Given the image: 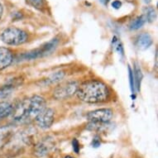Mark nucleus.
<instances>
[{
	"mask_svg": "<svg viewBox=\"0 0 158 158\" xmlns=\"http://www.w3.org/2000/svg\"><path fill=\"white\" fill-rule=\"evenodd\" d=\"M64 158H74L73 156H65Z\"/></svg>",
	"mask_w": 158,
	"mask_h": 158,
	"instance_id": "nucleus-25",
	"label": "nucleus"
},
{
	"mask_svg": "<svg viewBox=\"0 0 158 158\" xmlns=\"http://www.w3.org/2000/svg\"><path fill=\"white\" fill-rule=\"evenodd\" d=\"M54 111L50 108H45L40 114L36 117V123L39 127L47 129L49 128L54 123Z\"/></svg>",
	"mask_w": 158,
	"mask_h": 158,
	"instance_id": "nucleus-7",
	"label": "nucleus"
},
{
	"mask_svg": "<svg viewBox=\"0 0 158 158\" xmlns=\"http://www.w3.org/2000/svg\"><path fill=\"white\" fill-rule=\"evenodd\" d=\"M78 88V84L75 81H68L60 84L54 89L53 96L56 99H65L75 94Z\"/></svg>",
	"mask_w": 158,
	"mask_h": 158,
	"instance_id": "nucleus-5",
	"label": "nucleus"
},
{
	"mask_svg": "<svg viewBox=\"0 0 158 158\" xmlns=\"http://www.w3.org/2000/svg\"><path fill=\"white\" fill-rule=\"evenodd\" d=\"M146 18L145 16H140V17H137V18H135L134 20L130 23L129 28L131 30H137V29H140L146 23Z\"/></svg>",
	"mask_w": 158,
	"mask_h": 158,
	"instance_id": "nucleus-12",
	"label": "nucleus"
},
{
	"mask_svg": "<svg viewBox=\"0 0 158 158\" xmlns=\"http://www.w3.org/2000/svg\"><path fill=\"white\" fill-rule=\"evenodd\" d=\"M13 91V85H3L2 88H0V100H3L8 98L12 94Z\"/></svg>",
	"mask_w": 158,
	"mask_h": 158,
	"instance_id": "nucleus-14",
	"label": "nucleus"
},
{
	"mask_svg": "<svg viewBox=\"0 0 158 158\" xmlns=\"http://www.w3.org/2000/svg\"><path fill=\"white\" fill-rule=\"evenodd\" d=\"M64 77V73L63 72H56L53 74V75H50L49 77L47 78V80L45 81L46 84H53L58 81H61Z\"/></svg>",
	"mask_w": 158,
	"mask_h": 158,
	"instance_id": "nucleus-15",
	"label": "nucleus"
},
{
	"mask_svg": "<svg viewBox=\"0 0 158 158\" xmlns=\"http://www.w3.org/2000/svg\"><path fill=\"white\" fill-rule=\"evenodd\" d=\"M121 6H122V3L118 0H115L112 3V7L115 8V9H118Z\"/></svg>",
	"mask_w": 158,
	"mask_h": 158,
	"instance_id": "nucleus-21",
	"label": "nucleus"
},
{
	"mask_svg": "<svg viewBox=\"0 0 158 158\" xmlns=\"http://www.w3.org/2000/svg\"><path fill=\"white\" fill-rule=\"evenodd\" d=\"M153 40L148 33H142L137 36L136 46L140 50H147L152 45Z\"/></svg>",
	"mask_w": 158,
	"mask_h": 158,
	"instance_id": "nucleus-9",
	"label": "nucleus"
},
{
	"mask_svg": "<svg viewBox=\"0 0 158 158\" xmlns=\"http://www.w3.org/2000/svg\"><path fill=\"white\" fill-rule=\"evenodd\" d=\"M146 20L148 22H153L156 18V12L155 9L152 7H148L146 8V15H145Z\"/></svg>",
	"mask_w": 158,
	"mask_h": 158,
	"instance_id": "nucleus-17",
	"label": "nucleus"
},
{
	"mask_svg": "<svg viewBox=\"0 0 158 158\" xmlns=\"http://www.w3.org/2000/svg\"><path fill=\"white\" fill-rule=\"evenodd\" d=\"M3 4L0 3V19H1V18H2V16H3Z\"/></svg>",
	"mask_w": 158,
	"mask_h": 158,
	"instance_id": "nucleus-23",
	"label": "nucleus"
},
{
	"mask_svg": "<svg viewBox=\"0 0 158 158\" xmlns=\"http://www.w3.org/2000/svg\"><path fill=\"white\" fill-rule=\"evenodd\" d=\"M87 119L91 124L99 125L109 123L113 118V111L110 109H99L89 112L87 114Z\"/></svg>",
	"mask_w": 158,
	"mask_h": 158,
	"instance_id": "nucleus-4",
	"label": "nucleus"
},
{
	"mask_svg": "<svg viewBox=\"0 0 158 158\" xmlns=\"http://www.w3.org/2000/svg\"><path fill=\"white\" fill-rule=\"evenodd\" d=\"M92 145H93L94 148H98V147H99V146H100V142H99L98 139H94Z\"/></svg>",
	"mask_w": 158,
	"mask_h": 158,
	"instance_id": "nucleus-22",
	"label": "nucleus"
},
{
	"mask_svg": "<svg viewBox=\"0 0 158 158\" xmlns=\"http://www.w3.org/2000/svg\"><path fill=\"white\" fill-rule=\"evenodd\" d=\"M75 94L81 101L89 104H98L105 102L109 98V89L104 82L90 80L78 85Z\"/></svg>",
	"mask_w": 158,
	"mask_h": 158,
	"instance_id": "nucleus-1",
	"label": "nucleus"
},
{
	"mask_svg": "<svg viewBox=\"0 0 158 158\" xmlns=\"http://www.w3.org/2000/svg\"><path fill=\"white\" fill-rule=\"evenodd\" d=\"M13 60V52L6 47H0V71L12 64Z\"/></svg>",
	"mask_w": 158,
	"mask_h": 158,
	"instance_id": "nucleus-8",
	"label": "nucleus"
},
{
	"mask_svg": "<svg viewBox=\"0 0 158 158\" xmlns=\"http://www.w3.org/2000/svg\"><path fill=\"white\" fill-rule=\"evenodd\" d=\"M11 128L8 127H0V143L5 142L10 136Z\"/></svg>",
	"mask_w": 158,
	"mask_h": 158,
	"instance_id": "nucleus-16",
	"label": "nucleus"
},
{
	"mask_svg": "<svg viewBox=\"0 0 158 158\" xmlns=\"http://www.w3.org/2000/svg\"><path fill=\"white\" fill-rule=\"evenodd\" d=\"M128 71H129V79H130V85H131V90L132 92H134L135 83H134V76H133V71L130 67H128Z\"/></svg>",
	"mask_w": 158,
	"mask_h": 158,
	"instance_id": "nucleus-19",
	"label": "nucleus"
},
{
	"mask_svg": "<svg viewBox=\"0 0 158 158\" xmlns=\"http://www.w3.org/2000/svg\"><path fill=\"white\" fill-rule=\"evenodd\" d=\"M27 38L28 36L26 31L15 27H10L6 28L0 36L2 42L9 46L23 44L27 41Z\"/></svg>",
	"mask_w": 158,
	"mask_h": 158,
	"instance_id": "nucleus-3",
	"label": "nucleus"
},
{
	"mask_svg": "<svg viewBox=\"0 0 158 158\" xmlns=\"http://www.w3.org/2000/svg\"><path fill=\"white\" fill-rule=\"evenodd\" d=\"M14 106L8 101H0V121L10 116Z\"/></svg>",
	"mask_w": 158,
	"mask_h": 158,
	"instance_id": "nucleus-10",
	"label": "nucleus"
},
{
	"mask_svg": "<svg viewBox=\"0 0 158 158\" xmlns=\"http://www.w3.org/2000/svg\"><path fill=\"white\" fill-rule=\"evenodd\" d=\"M72 146L73 149H74V152H75V153L80 152V148H81V147H80V143H79V142H78L76 139H74V140H73Z\"/></svg>",
	"mask_w": 158,
	"mask_h": 158,
	"instance_id": "nucleus-20",
	"label": "nucleus"
},
{
	"mask_svg": "<svg viewBox=\"0 0 158 158\" xmlns=\"http://www.w3.org/2000/svg\"><path fill=\"white\" fill-rule=\"evenodd\" d=\"M50 148H51V146H49L47 143H40L34 148V154L37 157H42L48 153Z\"/></svg>",
	"mask_w": 158,
	"mask_h": 158,
	"instance_id": "nucleus-11",
	"label": "nucleus"
},
{
	"mask_svg": "<svg viewBox=\"0 0 158 158\" xmlns=\"http://www.w3.org/2000/svg\"><path fill=\"white\" fill-rule=\"evenodd\" d=\"M133 76H134V83L135 85L137 87V90L140 89V85H141V81L143 79V73L141 70L140 67L137 65H135L134 70H133Z\"/></svg>",
	"mask_w": 158,
	"mask_h": 158,
	"instance_id": "nucleus-13",
	"label": "nucleus"
},
{
	"mask_svg": "<svg viewBox=\"0 0 158 158\" xmlns=\"http://www.w3.org/2000/svg\"><path fill=\"white\" fill-rule=\"evenodd\" d=\"M57 41L56 39H53L52 41H50L49 42H47V44H45L44 46H42V47H40L38 49L34 50L30 52H27L26 54H24L22 58L23 60H33V59H36L39 57H42L43 56H47V54H49L56 48L57 46Z\"/></svg>",
	"mask_w": 158,
	"mask_h": 158,
	"instance_id": "nucleus-6",
	"label": "nucleus"
},
{
	"mask_svg": "<svg viewBox=\"0 0 158 158\" xmlns=\"http://www.w3.org/2000/svg\"><path fill=\"white\" fill-rule=\"evenodd\" d=\"M27 2L33 8L41 9L44 6V0H26Z\"/></svg>",
	"mask_w": 158,
	"mask_h": 158,
	"instance_id": "nucleus-18",
	"label": "nucleus"
},
{
	"mask_svg": "<svg viewBox=\"0 0 158 158\" xmlns=\"http://www.w3.org/2000/svg\"><path fill=\"white\" fill-rule=\"evenodd\" d=\"M46 108V100L38 95H34L24 99L14 107L12 113L13 119L16 123H25L35 119Z\"/></svg>",
	"mask_w": 158,
	"mask_h": 158,
	"instance_id": "nucleus-2",
	"label": "nucleus"
},
{
	"mask_svg": "<svg viewBox=\"0 0 158 158\" xmlns=\"http://www.w3.org/2000/svg\"><path fill=\"white\" fill-rule=\"evenodd\" d=\"M109 1H110V0H99V2L103 3V4H104V5L108 4V3H109Z\"/></svg>",
	"mask_w": 158,
	"mask_h": 158,
	"instance_id": "nucleus-24",
	"label": "nucleus"
}]
</instances>
